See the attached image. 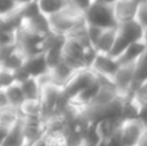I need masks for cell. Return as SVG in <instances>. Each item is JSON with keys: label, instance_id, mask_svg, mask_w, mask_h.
I'll list each match as a JSON object with an SVG mask.
<instances>
[{"label": "cell", "instance_id": "13", "mask_svg": "<svg viewBox=\"0 0 147 146\" xmlns=\"http://www.w3.org/2000/svg\"><path fill=\"white\" fill-rule=\"evenodd\" d=\"M22 66H23V69L28 72L30 76L38 78V76H40V75H43L44 72H47V70H48V65H47L44 52L36 53V54H31V56H26Z\"/></svg>", "mask_w": 147, "mask_h": 146}, {"label": "cell", "instance_id": "15", "mask_svg": "<svg viewBox=\"0 0 147 146\" xmlns=\"http://www.w3.org/2000/svg\"><path fill=\"white\" fill-rule=\"evenodd\" d=\"M18 110L21 116H32V118H43V105L39 98H25Z\"/></svg>", "mask_w": 147, "mask_h": 146}, {"label": "cell", "instance_id": "12", "mask_svg": "<svg viewBox=\"0 0 147 146\" xmlns=\"http://www.w3.org/2000/svg\"><path fill=\"white\" fill-rule=\"evenodd\" d=\"M141 0H116L112 4V13L116 23L133 20L136 8Z\"/></svg>", "mask_w": 147, "mask_h": 146}, {"label": "cell", "instance_id": "17", "mask_svg": "<svg viewBox=\"0 0 147 146\" xmlns=\"http://www.w3.org/2000/svg\"><path fill=\"white\" fill-rule=\"evenodd\" d=\"M21 119V113L18 107L12 105H5L0 107V127L9 129Z\"/></svg>", "mask_w": 147, "mask_h": 146}, {"label": "cell", "instance_id": "22", "mask_svg": "<svg viewBox=\"0 0 147 146\" xmlns=\"http://www.w3.org/2000/svg\"><path fill=\"white\" fill-rule=\"evenodd\" d=\"M103 30H105V27L93 25V23H88L84 21V32H85L86 39H88V41L90 43V45L93 47V49H96V45H97V43H98Z\"/></svg>", "mask_w": 147, "mask_h": 146}, {"label": "cell", "instance_id": "7", "mask_svg": "<svg viewBox=\"0 0 147 146\" xmlns=\"http://www.w3.org/2000/svg\"><path fill=\"white\" fill-rule=\"evenodd\" d=\"M84 21L101 27L116 26V21L112 13V5H103L97 3H90L86 7V9L84 10Z\"/></svg>", "mask_w": 147, "mask_h": 146}, {"label": "cell", "instance_id": "34", "mask_svg": "<svg viewBox=\"0 0 147 146\" xmlns=\"http://www.w3.org/2000/svg\"><path fill=\"white\" fill-rule=\"evenodd\" d=\"M16 4L17 5H25V4H28L31 1H35V0H14Z\"/></svg>", "mask_w": 147, "mask_h": 146}, {"label": "cell", "instance_id": "20", "mask_svg": "<svg viewBox=\"0 0 147 146\" xmlns=\"http://www.w3.org/2000/svg\"><path fill=\"white\" fill-rule=\"evenodd\" d=\"M1 89L4 91V95H5V97H7L8 105H12V106L18 107V106L22 103V101L25 100L20 83L13 82L12 84L7 85L5 88H1Z\"/></svg>", "mask_w": 147, "mask_h": 146}, {"label": "cell", "instance_id": "14", "mask_svg": "<svg viewBox=\"0 0 147 146\" xmlns=\"http://www.w3.org/2000/svg\"><path fill=\"white\" fill-rule=\"evenodd\" d=\"M41 140L44 146H69V137L65 128L45 129Z\"/></svg>", "mask_w": 147, "mask_h": 146}, {"label": "cell", "instance_id": "5", "mask_svg": "<svg viewBox=\"0 0 147 146\" xmlns=\"http://www.w3.org/2000/svg\"><path fill=\"white\" fill-rule=\"evenodd\" d=\"M145 133H147V128L143 116L121 119L116 136V144L117 146H134Z\"/></svg>", "mask_w": 147, "mask_h": 146}, {"label": "cell", "instance_id": "10", "mask_svg": "<svg viewBox=\"0 0 147 146\" xmlns=\"http://www.w3.org/2000/svg\"><path fill=\"white\" fill-rule=\"evenodd\" d=\"M21 126L25 136L26 146L41 139L45 132V120L43 118H32V116H21Z\"/></svg>", "mask_w": 147, "mask_h": 146}, {"label": "cell", "instance_id": "3", "mask_svg": "<svg viewBox=\"0 0 147 146\" xmlns=\"http://www.w3.org/2000/svg\"><path fill=\"white\" fill-rule=\"evenodd\" d=\"M146 31L137 22L133 20L124 21V22L116 23V31H115V40L112 49L110 52L111 57H116L123 49L130 43L137 40H146Z\"/></svg>", "mask_w": 147, "mask_h": 146}, {"label": "cell", "instance_id": "23", "mask_svg": "<svg viewBox=\"0 0 147 146\" xmlns=\"http://www.w3.org/2000/svg\"><path fill=\"white\" fill-rule=\"evenodd\" d=\"M23 61H25V54H23L20 49L14 48V51L7 57V59L3 62V65L0 67H4V69H8V70H10V71H14L18 67L22 66Z\"/></svg>", "mask_w": 147, "mask_h": 146}, {"label": "cell", "instance_id": "32", "mask_svg": "<svg viewBox=\"0 0 147 146\" xmlns=\"http://www.w3.org/2000/svg\"><path fill=\"white\" fill-rule=\"evenodd\" d=\"M134 146H147V133H145Z\"/></svg>", "mask_w": 147, "mask_h": 146}, {"label": "cell", "instance_id": "31", "mask_svg": "<svg viewBox=\"0 0 147 146\" xmlns=\"http://www.w3.org/2000/svg\"><path fill=\"white\" fill-rule=\"evenodd\" d=\"M116 0H92V3H97V4H103V5H112Z\"/></svg>", "mask_w": 147, "mask_h": 146}, {"label": "cell", "instance_id": "11", "mask_svg": "<svg viewBox=\"0 0 147 146\" xmlns=\"http://www.w3.org/2000/svg\"><path fill=\"white\" fill-rule=\"evenodd\" d=\"M147 52V43L146 40H137L130 43L127 45L116 57H114L117 65L123 64H129V62H134L142 53Z\"/></svg>", "mask_w": 147, "mask_h": 146}, {"label": "cell", "instance_id": "27", "mask_svg": "<svg viewBox=\"0 0 147 146\" xmlns=\"http://www.w3.org/2000/svg\"><path fill=\"white\" fill-rule=\"evenodd\" d=\"M17 7L18 5L16 4L14 0H0V17H4V16L9 14Z\"/></svg>", "mask_w": 147, "mask_h": 146}, {"label": "cell", "instance_id": "1", "mask_svg": "<svg viewBox=\"0 0 147 146\" xmlns=\"http://www.w3.org/2000/svg\"><path fill=\"white\" fill-rule=\"evenodd\" d=\"M94 53L96 52L84 32V23L65 36L61 44V61L74 70L89 67Z\"/></svg>", "mask_w": 147, "mask_h": 146}, {"label": "cell", "instance_id": "2", "mask_svg": "<svg viewBox=\"0 0 147 146\" xmlns=\"http://www.w3.org/2000/svg\"><path fill=\"white\" fill-rule=\"evenodd\" d=\"M47 21L53 34L59 36H66L84 23V10L79 9L78 7L69 3L59 12L48 16Z\"/></svg>", "mask_w": 147, "mask_h": 146}, {"label": "cell", "instance_id": "25", "mask_svg": "<svg viewBox=\"0 0 147 146\" xmlns=\"http://www.w3.org/2000/svg\"><path fill=\"white\" fill-rule=\"evenodd\" d=\"M16 40V28L8 26L7 23L0 21V45L14 44Z\"/></svg>", "mask_w": 147, "mask_h": 146}, {"label": "cell", "instance_id": "26", "mask_svg": "<svg viewBox=\"0 0 147 146\" xmlns=\"http://www.w3.org/2000/svg\"><path fill=\"white\" fill-rule=\"evenodd\" d=\"M14 82V76H13V71L4 67H0V88H5L7 85L12 84Z\"/></svg>", "mask_w": 147, "mask_h": 146}, {"label": "cell", "instance_id": "28", "mask_svg": "<svg viewBox=\"0 0 147 146\" xmlns=\"http://www.w3.org/2000/svg\"><path fill=\"white\" fill-rule=\"evenodd\" d=\"M16 44H7V45H0V66L3 62L7 59V57L14 51Z\"/></svg>", "mask_w": 147, "mask_h": 146}, {"label": "cell", "instance_id": "21", "mask_svg": "<svg viewBox=\"0 0 147 146\" xmlns=\"http://www.w3.org/2000/svg\"><path fill=\"white\" fill-rule=\"evenodd\" d=\"M21 84L23 92V97L25 98H39V93H40V84H39L38 79L34 76L27 78L23 80Z\"/></svg>", "mask_w": 147, "mask_h": 146}, {"label": "cell", "instance_id": "4", "mask_svg": "<svg viewBox=\"0 0 147 146\" xmlns=\"http://www.w3.org/2000/svg\"><path fill=\"white\" fill-rule=\"evenodd\" d=\"M97 82V75L92 71L89 67L78 69L70 75L67 82L62 85V98H61V107L67 100L72 98L83 89H85L92 83ZM59 107V110H61Z\"/></svg>", "mask_w": 147, "mask_h": 146}, {"label": "cell", "instance_id": "9", "mask_svg": "<svg viewBox=\"0 0 147 146\" xmlns=\"http://www.w3.org/2000/svg\"><path fill=\"white\" fill-rule=\"evenodd\" d=\"M137 61V59H136ZM134 62H129V64H123L119 65L115 71V74L111 78V83L114 87L117 89V92L123 96L127 97L129 95V91L132 88L133 80H134Z\"/></svg>", "mask_w": 147, "mask_h": 146}, {"label": "cell", "instance_id": "6", "mask_svg": "<svg viewBox=\"0 0 147 146\" xmlns=\"http://www.w3.org/2000/svg\"><path fill=\"white\" fill-rule=\"evenodd\" d=\"M62 98V87L54 84L52 82H47L40 84V93L39 100L43 105V119L58 113L61 107Z\"/></svg>", "mask_w": 147, "mask_h": 146}, {"label": "cell", "instance_id": "33", "mask_svg": "<svg viewBox=\"0 0 147 146\" xmlns=\"http://www.w3.org/2000/svg\"><path fill=\"white\" fill-rule=\"evenodd\" d=\"M7 131H8V129H5V128H3V127H0V146H1V142H3V140H4Z\"/></svg>", "mask_w": 147, "mask_h": 146}, {"label": "cell", "instance_id": "19", "mask_svg": "<svg viewBox=\"0 0 147 146\" xmlns=\"http://www.w3.org/2000/svg\"><path fill=\"white\" fill-rule=\"evenodd\" d=\"M69 3L70 0H36V7L41 14L48 17L63 9Z\"/></svg>", "mask_w": 147, "mask_h": 146}, {"label": "cell", "instance_id": "24", "mask_svg": "<svg viewBox=\"0 0 147 146\" xmlns=\"http://www.w3.org/2000/svg\"><path fill=\"white\" fill-rule=\"evenodd\" d=\"M133 21L137 22L142 28L147 30V0H141L136 8Z\"/></svg>", "mask_w": 147, "mask_h": 146}, {"label": "cell", "instance_id": "18", "mask_svg": "<svg viewBox=\"0 0 147 146\" xmlns=\"http://www.w3.org/2000/svg\"><path fill=\"white\" fill-rule=\"evenodd\" d=\"M115 31H116V26H112V27H105L103 32H102L101 38H99L98 43L96 45L94 51L97 53H106L110 54L114 45V40H115Z\"/></svg>", "mask_w": 147, "mask_h": 146}, {"label": "cell", "instance_id": "8", "mask_svg": "<svg viewBox=\"0 0 147 146\" xmlns=\"http://www.w3.org/2000/svg\"><path fill=\"white\" fill-rule=\"evenodd\" d=\"M117 66L119 65L116 64L114 57L106 53H97L96 52L90 65H89V69L97 75L98 80L111 82V78L116 71Z\"/></svg>", "mask_w": 147, "mask_h": 146}, {"label": "cell", "instance_id": "29", "mask_svg": "<svg viewBox=\"0 0 147 146\" xmlns=\"http://www.w3.org/2000/svg\"><path fill=\"white\" fill-rule=\"evenodd\" d=\"M70 3H71L72 5H75V7H78L79 9L85 10L86 7L92 3V0H70Z\"/></svg>", "mask_w": 147, "mask_h": 146}, {"label": "cell", "instance_id": "16", "mask_svg": "<svg viewBox=\"0 0 147 146\" xmlns=\"http://www.w3.org/2000/svg\"><path fill=\"white\" fill-rule=\"evenodd\" d=\"M1 146H26L22 126H21V119L7 131Z\"/></svg>", "mask_w": 147, "mask_h": 146}, {"label": "cell", "instance_id": "30", "mask_svg": "<svg viewBox=\"0 0 147 146\" xmlns=\"http://www.w3.org/2000/svg\"><path fill=\"white\" fill-rule=\"evenodd\" d=\"M5 105H8V101L4 95V91L0 88V107H3V106H5Z\"/></svg>", "mask_w": 147, "mask_h": 146}]
</instances>
